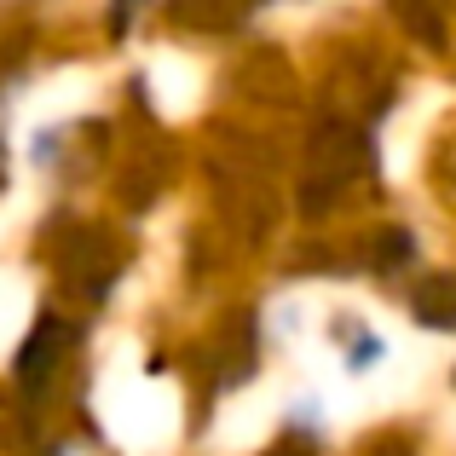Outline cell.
<instances>
[{"label":"cell","mask_w":456,"mask_h":456,"mask_svg":"<svg viewBox=\"0 0 456 456\" xmlns=\"http://www.w3.org/2000/svg\"><path fill=\"white\" fill-rule=\"evenodd\" d=\"M58 353H64V330H58L53 318H41V323H35V341L23 346V358H18L23 387H41V370H53Z\"/></svg>","instance_id":"obj_1"},{"label":"cell","mask_w":456,"mask_h":456,"mask_svg":"<svg viewBox=\"0 0 456 456\" xmlns=\"http://www.w3.org/2000/svg\"><path fill=\"white\" fill-rule=\"evenodd\" d=\"M411 306H416V318H422V323L451 330V323H456V278H428L422 289L411 295Z\"/></svg>","instance_id":"obj_2"}]
</instances>
